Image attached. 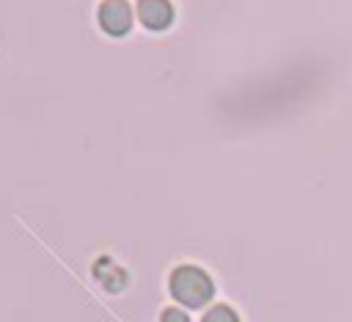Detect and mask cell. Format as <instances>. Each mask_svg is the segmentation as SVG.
Returning <instances> with one entry per match:
<instances>
[{
  "label": "cell",
  "mask_w": 352,
  "mask_h": 322,
  "mask_svg": "<svg viewBox=\"0 0 352 322\" xmlns=\"http://www.w3.org/2000/svg\"><path fill=\"white\" fill-rule=\"evenodd\" d=\"M170 294L179 303H184L187 308H201L204 303L212 300L214 283H212V278L201 267L182 264V267H176L170 272Z\"/></svg>",
  "instance_id": "obj_1"
},
{
  "label": "cell",
  "mask_w": 352,
  "mask_h": 322,
  "mask_svg": "<svg viewBox=\"0 0 352 322\" xmlns=\"http://www.w3.org/2000/svg\"><path fill=\"white\" fill-rule=\"evenodd\" d=\"M99 25L110 36H124L132 28V8L126 0H104L99 6Z\"/></svg>",
  "instance_id": "obj_2"
},
{
  "label": "cell",
  "mask_w": 352,
  "mask_h": 322,
  "mask_svg": "<svg viewBox=\"0 0 352 322\" xmlns=\"http://www.w3.org/2000/svg\"><path fill=\"white\" fill-rule=\"evenodd\" d=\"M138 17L148 30H165L173 22V8L168 0H138Z\"/></svg>",
  "instance_id": "obj_3"
},
{
  "label": "cell",
  "mask_w": 352,
  "mask_h": 322,
  "mask_svg": "<svg viewBox=\"0 0 352 322\" xmlns=\"http://www.w3.org/2000/svg\"><path fill=\"white\" fill-rule=\"evenodd\" d=\"M201 322H239V316H236V311L228 308V305H212V308L204 314Z\"/></svg>",
  "instance_id": "obj_4"
},
{
  "label": "cell",
  "mask_w": 352,
  "mask_h": 322,
  "mask_svg": "<svg viewBox=\"0 0 352 322\" xmlns=\"http://www.w3.org/2000/svg\"><path fill=\"white\" fill-rule=\"evenodd\" d=\"M162 322H190L187 314L182 308H165L162 311Z\"/></svg>",
  "instance_id": "obj_5"
}]
</instances>
